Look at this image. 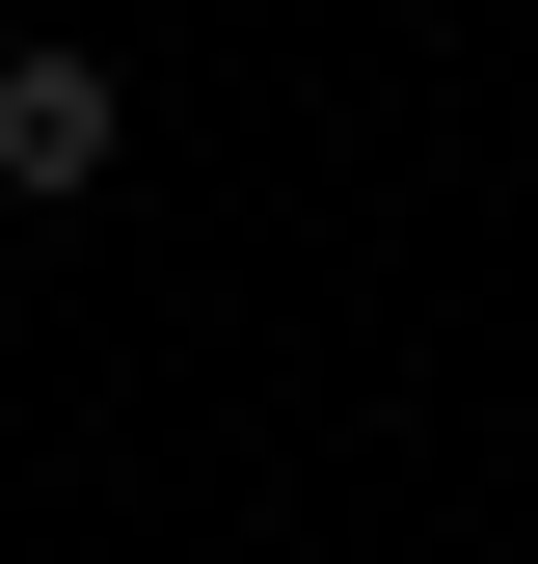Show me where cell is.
I'll return each instance as SVG.
<instances>
[{
  "label": "cell",
  "mask_w": 538,
  "mask_h": 564,
  "mask_svg": "<svg viewBox=\"0 0 538 564\" xmlns=\"http://www.w3.org/2000/svg\"><path fill=\"white\" fill-rule=\"evenodd\" d=\"M108 162H134V82H108V54H54V28H28V54H0V188H28V216H82Z\"/></svg>",
  "instance_id": "6da1fadb"
}]
</instances>
